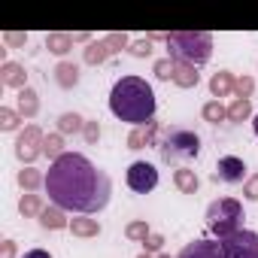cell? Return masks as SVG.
Listing matches in <instances>:
<instances>
[{"instance_id":"cell-1","label":"cell","mask_w":258,"mask_h":258,"mask_svg":"<svg viewBox=\"0 0 258 258\" xmlns=\"http://www.w3.org/2000/svg\"><path fill=\"white\" fill-rule=\"evenodd\" d=\"M46 195H49V204L61 207L64 213L94 216L109 204L112 182L82 152H64L58 161L49 164Z\"/></svg>"},{"instance_id":"cell-2","label":"cell","mask_w":258,"mask_h":258,"mask_svg":"<svg viewBox=\"0 0 258 258\" xmlns=\"http://www.w3.org/2000/svg\"><path fill=\"white\" fill-rule=\"evenodd\" d=\"M109 112L118 121H127L134 127H143L155 121V91L140 76H121L115 79L109 91Z\"/></svg>"},{"instance_id":"cell-3","label":"cell","mask_w":258,"mask_h":258,"mask_svg":"<svg viewBox=\"0 0 258 258\" xmlns=\"http://www.w3.org/2000/svg\"><path fill=\"white\" fill-rule=\"evenodd\" d=\"M164 43L170 49V58L179 64L201 67L213 58V34H207V31H173V34H167Z\"/></svg>"},{"instance_id":"cell-4","label":"cell","mask_w":258,"mask_h":258,"mask_svg":"<svg viewBox=\"0 0 258 258\" xmlns=\"http://www.w3.org/2000/svg\"><path fill=\"white\" fill-rule=\"evenodd\" d=\"M155 149L161 152V161H167V164L170 161H191V158L201 155V137L191 127L173 124V127H164L161 131V140H158Z\"/></svg>"},{"instance_id":"cell-5","label":"cell","mask_w":258,"mask_h":258,"mask_svg":"<svg viewBox=\"0 0 258 258\" xmlns=\"http://www.w3.org/2000/svg\"><path fill=\"white\" fill-rule=\"evenodd\" d=\"M207 228H210V234H216L219 240H225V237H231V234H237V231H243V204L237 201V198H219V201H213L210 207H207Z\"/></svg>"},{"instance_id":"cell-6","label":"cell","mask_w":258,"mask_h":258,"mask_svg":"<svg viewBox=\"0 0 258 258\" xmlns=\"http://www.w3.org/2000/svg\"><path fill=\"white\" fill-rule=\"evenodd\" d=\"M219 246H222L225 258H258V231L243 228V231L219 240Z\"/></svg>"},{"instance_id":"cell-7","label":"cell","mask_w":258,"mask_h":258,"mask_svg":"<svg viewBox=\"0 0 258 258\" xmlns=\"http://www.w3.org/2000/svg\"><path fill=\"white\" fill-rule=\"evenodd\" d=\"M43 143H46V134L37 124H28L25 131H19V137H16V158L22 164L34 167V161L43 155Z\"/></svg>"},{"instance_id":"cell-8","label":"cell","mask_w":258,"mask_h":258,"mask_svg":"<svg viewBox=\"0 0 258 258\" xmlns=\"http://www.w3.org/2000/svg\"><path fill=\"white\" fill-rule=\"evenodd\" d=\"M124 182H127V188L137 191V195H149L158 185V167L149 164V161H134L131 167L124 170Z\"/></svg>"},{"instance_id":"cell-9","label":"cell","mask_w":258,"mask_h":258,"mask_svg":"<svg viewBox=\"0 0 258 258\" xmlns=\"http://www.w3.org/2000/svg\"><path fill=\"white\" fill-rule=\"evenodd\" d=\"M246 170H249V167L243 164V158H237V155H225V158L216 161L213 179H216V182H225V185H237V182H246V179H249Z\"/></svg>"},{"instance_id":"cell-10","label":"cell","mask_w":258,"mask_h":258,"mask_svg":"<svg viewBox=\"0 0 258 258\" xmlns=\"http://www.w3.org/2000/svg\"><path fill=\"white\" fill-rule=\"evenodd\" d=\"M161 131H164V127H161L158 121H149V124H143V127H134V131L127 134V149L140 152V149H146V146H158Z\"/></svg>"},{"instance_id":"cell-11","label":"cell","mask_w":258,"mask_h":258,"mask_svg":"<svg viewBox=\"0 0 258 258\" xmlns=\"http://www.w3.org/2000/svg\"><path fill=\"white\" fill-rule=\"evenodd\" d=\"M176 258H225L222 255V246L219 240H210V237H201V240H191L182 246V252Z\"/></svg>"},{"instance_id":"cell-12","label":"cell","mask_w":258,"mask_h":258,"mask_svg":"<svg viewBox=\"0 0 258 258\" xmlns=\"http://www.w3.org/2000/svg\"><path fill=\"white\" fill-rule=\"evenodd\" d=\"M0 82H4L7 88L22 91V88H28V73H25V67H22V64L7 61V64H0Z\"/></svg>"},{"instance_id":"cell-13","label":"cell","mask_w":258,"mask_h":258,"mask_svg":"<svg viewBox=\"0 0 258 258\" xmlns=\"http://www.w3.org/2000/svg\"><path fill=\"white\" fill-rule=\"evenodd\" d=\"M115 52L109 49V43H106V37H100V40H91L88 46H85V52H82V61L88 64V67H97V64H103V61H109Z\"/></svg>"},{"instance_id":"cell-14","label":"cell","mask_w":258,"mask_h":258,"mask_svg":"<svg viewBox=\"0 0 258 258\" xmlns=\"http://www.w3.org/2000/svg\"><path fill=\"white\" fill-rule=\"evenodd\" d=\"M40 228H46V231H64V228H70V219H67V213L61 210V207H55V204H49L43 213H40Z\"/></svg>"},{"instance_id":"cell-15","label":"cell","mask_w":258,"mask_h":258,"mask_svg":"<svg viewBox=\"0 0 258 258\" xmlns=\"http://www.w3.org/2000/svg\"><path fill=\"white\" fill-rule=\"evenodd\" d=\"M234 85H237V79H234V73L231 70H219V73H213V79H210V94L219 100V97H228V94H234Z\"/></svg>"},{"instance_id":"cell-16","label":"cell","mask_w":258,"mask_h":258,"mask_svg":"<svg viewBox=\"0 0 258 258\" xmlns=\"http://www.w3.org/2000/svg\"><path fill=\"white\" fill-rule=\"evenodd\" d=\"M49 204L43 201V195H37V191H25L22 198H19V213L25 216V219H40V213L46 210Z\"/></svg>"},{"instance_id":"cell-17","label":"cell","mask_w":258,"mask_h":258,"mask_svg":"<svg viewBox=\"0 0 258 258\" xmlns=\"http://www.w3.org/2000/svg\"><path fill=\"white\" fill-rule=\"evenodd\" d=\"M16 109H19L22 118H34V115L40 112V94H37L31 85L22 88V91H19V106H16Z\"/></svg>"},{"instance_id":"cell-18","label":"cell","mask_w":258,"mask_h":258,"mask_svg":"<svg viewBox=\"0 0 258 258\" xmlns=\"http://www.w3.org/2000/svg\"><path fill=\"white\" fill-rule=\"evenodd\" d=\"M173 185L179 188V195H198L201 179H198V173H195V170L179 167V170H173Z\"/></svg>"},{"instance_id":"cell-19","label":"cell","mask_w":258,"mask_h":258,"mask_svg":"<svg viewBox=\"0 0 258 258\" xmlns=\"http://www.w3.org/2000/svg\"><path fill=\"white\" fill-rule=\"evenodd\" d=\"M73 34H64V31H52V34H46V49L52 52V55H67L70 49H73Z\"/></svg>"},{"instance_id":"cell-20","label":"cell","mask_w":258,"mask_h":258,"mask_svg":"<svg viewBox=\"0 0 258 258\" xmlns=\"http://www.w3.org/2000/svg\"><path fill=\"white\" fill-rule=\"evenodd\" d=\"M55 82H58L61 88H76V85H79V64L61 61V64L55 67Z\"/></svg>"},{"instance_id":"cell-21","label":"cell","mask_w":258,"mask_h":258,"mask_svg":"<svg viewBox=\"0 0 258 258\" xmlns=\"http://www.w3.org/2000/svg\"><path fill=\"white\" fill-rule=\"evenodd\" d=\"M16 179H19V185H22L25 191H40V188H46V173L37 170V167H22Z\"/></svg>"},{"instance_id":"cell-22","label":"cell","mask_w":258,"mask_h":258,"mask_svg":"<svg viewBox=\"0 0 258 258\" xmlns=\"http://www.w3.org/2000/svg\"><path fill=\"white\" fill-rule=\"evenodd\" d=\"M198 82H201V73H198V67H191V64H179V61H176L173 85H179V88H198Z\"/></svg>"},{"instance_id":"cell-23","label":"cell","mask_w":258,"mask_h":258,"mask_svg":"<svg viewBox=\"0 0 258 258\" xmlns=\"http://www.w3.org/2000/svg\"><path fill=\"white\" fill-rule=\"evenodd\" d=\"M70 231H73V237H97L100 222L91 216H76V219H70Z\"/></svg>"},{"instance_id":"cell-24","label":"cell","mask_w":258,"mask_h":258,"mask_svg":"<svg viewBox=\"0 0 258 258\" xmlns=\"http://www.w3.org/2000/svg\"><path fill=\"white\" fill-rule=\"evenodd\" d=\"M82 127H85V118L79 112H61L58 115V134H82Z\"/></svg>"},{"instance_id":"cell-25","label":"cell","mask_w":258,"mask_h":258,"mask_svg":"<svg viewBox=\"0 0 258 258\" xmlns=\"http://www.w3.org/2000/svg\"><path fill=\"white\" fill-rule=\"evenodd\" d=\"M201 115H204V121L219 124V121H225V118H228V106H222V100H207V103H204V109H201Z\"/></svg>"},{"instance_id":"cell-26","label":"cell","mask_w":258,"mask_h":258,"mask_svg":"<svg viewBox=\"0 0 258 258\" xmlns=\"http://www.w3.org/2000/svg\"><path fill=\"white\" fill-rule=\"evenodd\" d=\"M149 234H152V228H149V222H146V219H134V222H127V225H124V237H127V240L143 243Z\"/></svg>"},{"instance_id":"cell-27","label":"cell","mask_w":258,"mask_h":258,"mask_svg":"<svg viewBox=\"0 0 258 258\" xmlns=\"http://www.w3.org/2000/svg\"><path fill=\"white\" fill-rule=\"evenodd\" d=\"M252 115V100H243V97H234L231 106H228V121H246Z\"/></svg>"},{"instance_id":"cell-28","label":"cell","mask_w":258,"mask_h":258,"mask_svg":"<svg viewBox=\"0 0 258 258\" xmlns=\"http://www.w3.org/2000/svg\"><path fill=\"white\" fill-rule=\"evenodd\" d=\"M43 155L46 158H52V161H58L61 155H64V134H49L46 137V143H43Z\"/></svg>"},{"instance_id":"cell-29","label":"cell","mask_w":258,"mask_h":258,"mask_svg":"<svg viewBox=\"0 0 258 258\" xmlns=\"http://www.w3.org/2000/svg\"><path fill=\"white\" fill-rule=\"evenodd\" d=\"M19 124H22V115H19V109L0 106V131H19Z\"/></svg>"},{"instance_id":"cell-30","label":"cell","mask_w":258,"mask_h":258,"mask_svg":"<svg viewBox=\"0 0 258 258\" xmlns=\"http://www.w3.org/2000/svg\"><path fill=\"white\" fill-rule=\"evenodd\" d=\"M152 73H155L161 82H170V79H173V73H176V61H173L170 55H167V58H158V61H155V67H152Z\"/></svg>"},{"instance_id":"cell-31","label":"cell","mask_w":258,"mask_h":258,"mask_svg":"<svg viewBox=\"0 0 258 258\" xmlns=\"http://www.w3.org/2000/svg\"><path fill=\"white\" fill-rule=\"evenodd\" d=\"M106 43H109V49L118 55L121 49H131V37H127L124 31H112V34H106Z\"/></svg>"},{"instance_id":"cell-32","label":"cell","mask_w":258,"mask_h":258,"mask_svg":"<svg viewBox=\"0 0 258 258\" xmlns=\"http://www.w3.org/2000/svg\"><path fill=\"white\" fill-rule=\"evenodd\" d=\"M82 137H85V143H88V146H97V140H100V121H97V118H85Z\"/></svg>"},{"instance_id":"cell-33","label":"cell","mask_w":258,"mask_h":258,"mask_svg":"<svg viewBox=\"0 0 258 258\" xmlns=\"http://www.w3.org/2000/svg\"><path fill=\"white\" fill-rule=\"evenodd\" d=\"M252 91H255V79H252V76H240V79H237V85H234V94H237V97H243V100H249V97H252Z\"/></svg>"},{"instance_id":"cell-34","label":"cell","mask_w":258,"mask_h":258,"mask_svg":"<svg viewBox=\"0 0 258 258\" xmlns=\"http://www.w3.org/2000/svg\"><path fill=\"white\" fill-rule=\"evenodd\" d=\"M161 246H164V237H161L158 231H152V234L143 240V252H149V255H161Z\"/></svg>"},{"instance_id":"cell-35","label":"cell","mask_w":258,"mask_h":258,"mask_svg":"<svg viewBox=\"0 0 258 258\" xmlns=\"http://www.w3.org/2000/svg\"><path fill=\"white\" fill-rule=\"evenodd\" d=\"M127 52H131L134 58H149V55H152V40H149V37H146V40H134Z\"/></svg>"},{"instance_id":"cell-36","label":"cell","mask_w":258,"mask_h":258,"mask_svg":"<svg viewBox=\"0 0 258 258\" xmlns=\"http://www.w3.org/2000/svg\"><path fill=\"white\" fill-rule=\"evenodd\" d=\"M243 198H246V201H258V173H252V176L243 182Z\"/></svg>"},{"instance_id":"cell-37","label":"cell","mask_w":258,"mask_h":258,"mask_svg":"<svg viewBox=\"0 0 258 258\" xmlns=\"http://www.w3.org/2000/svg\"><path fill=\"white\" fill-rule=\"evenodd\" d=\"M4 43H7V46H25V43H28V34H19V31H7V34H4Z\"/></svg>"},{"instance_id":"cell-38","label":"cell","mask_w":258,"mask_h":258,"mask_svg":"<svg viewBox=\"0 0 258 258\" xmlns=\"http://www.w3.org/2000/svg\"><path fill=\"white\" fill-rule=\"evenodd\" d=\"M0 258H16V240H4V243H0Z\"/></svg>"},{"instance_id":"cell-39","label":"cell","mask_w":258,"mask_h":258,"mask_svg":"<svg viewBox=\"0 0 258 258\" xmlns=\"http://www.w3.org/2000/svg\"><path fill=\"white\" fill-rule=\"evenodd\" d=\"M22 258H52V252H46V249H28Z\"/></svg>"},{"instance_id":"cell-40","label":"cell","mask_w":258,"mask_h":258,"mask_svg":"<svg viewBox=\"0 0 258 258\" xmlns=\"http://www.w3.org/2000/svg\"><path fill=\"white\" fill-rule=\"evenodd\" d=\"M73 40H76V43H91V34H85V31H79V34H73Z\"/></svg>"},{"instance_id":"cell-41","label":"cell","mask_w":258,"mask_h":258,"mask_svg":"<svg viewBox=\"0 0 258 258\" xmlns=\"http://www.w3.org/2000/svg\"><path fill=\"white\" fill-rule=\"evenodd\" d=\"M252 131H255V137H258V115L252 118Z\"/></svg>"},{"instance_id":"cell-42","label":"cell","mask_w":258,"mask_h":258,"mask_svg":"<svg viewBox=\"0 0 258 258\" xmlns=\"http://www.w3.org/2000/svg\"><path fill=\"white\" fill-rule=\"evenodd\" d=\"M137 258H155V255H149V252H140V255H137Z\"/></svg>"}]
</instances>
